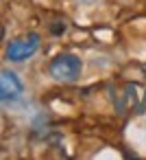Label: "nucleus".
<instances>
[{"instance_id":"1","label":"nucleus","mask_w":146,"mask_h":160,"mask_svg":"<svg viewBox=\"0 0 146 160\" xmlns=\"http://www.w3.org/2000/svg\"><path fill=\"white\" fill-rule=\"evenodd\" d=\"M48 72L55 81H61V83H72L81 77L83 72V62L79 55L74 53H59L57 57H52L50 66H48Z\"/></svg>"},{"instance_id":"2","label":"nucleus","mask_w":146,"mask_h":160,"mask_svg":"<svg viewBox=\"0 0 146 160\" xmlns=\"http://www.w3.org/2000/svg\"><path fill=\"white\" fill-rule=\"evenodd\" d=\"M144 88L139 83H122L120 88H116L113 94V103L122 114H129L133 110H139L142 101H144Z\"/></svg>"},{"instance_id":"3","label":"nucleus","mask_w":146,"mask_h":160,"mask_svg":"<svg viewBox=\"0 0 146 160\" xmlns=\"http://www.w3.org/2000/svg\"><path fill=\"white\" fill-rule=\"evenodd\" d=\"M39 51V35L37 33H29L24 38H18L13 40L9 46H7V59L9 62H26L31 59L35 53Z\"/></svg>"},{"instance_id":"4","label":"nucleus","mask_w":146,"mask_h":160,"mask_svg":"<svg viewBox=\"0 0 146 160\" xmlns=\"http://www.w3.org/2000/svg\"><path fill=\"white\" fill-rule=\"evenodd\" d=\"M24 94V83L13 70H0V103L16 101Z\"/></svg>"},{"instance_id":"5","label":"nucleus","mask_w":146,"mask_h":160,"mask_svg":"<svg viewBox=\"0 0 146 160\" xmlns=\"http://www.w3.org/2000/svg\"><path fill=\"white\" fill-rule=\"evenodd\" d=\"M81 5H92V2H96V0H79Z\"/></svg>"}]
</instances>
